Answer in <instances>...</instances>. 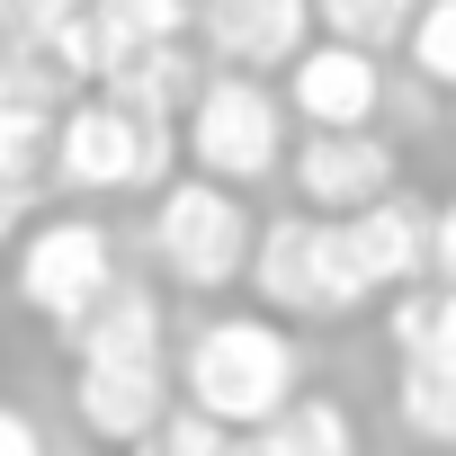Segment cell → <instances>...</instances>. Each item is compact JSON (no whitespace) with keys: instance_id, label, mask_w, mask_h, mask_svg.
<instances>
[{"instance_id":"obj_15","label":"cell","mask_w":456,"mask_h":456,"mask_svg":"<svg viewBox=\"0 0 456 456\" xmlns=\"http://www.w3.org/2000/svg\"><path fill=\"white\" fill-rule=\"evenodd\" d=\"M394 411H403L411 438L456 447V367H438V358H403V376H394Z\"/></svg>"},{"instance_id":"obj_1","label":"cell","mask_w":456,"mask_h":456,"mask_svg":"<svg viewBox=\"0 0 456 456\" xmlns=\"http://www.w3.org/2000/svg\"><path fill=\"white\" fill-rule=\"evenodd\" d=\"M296 376H305V358H296V340H287L269 314H224V322H206V331L188 340V358H179V394H188V411H206L215 429H269V420L296 403Z\"/></svg>"},{"instance_id":"obj_23","label":"cell","mask_w":456,"mask_h":456,"mask_svg":"<svg viewBox=\"0 0 456 456\" xmlns=\"http://www.w3.org/2000/svg\"><path fill=\"white\" fill-rule=\"evenodd\" d=\"M429 278H438V287H456V197L429 215Z\"/></svg>"},{"instance_id":"obj_3","label":"cell","mask_w":456,"mask_h":456,"mask_svg":"<svg viewBox=\"0 0 456 456\" xmlns=\"http://www.w3.org/2000/svg\"><path fill=\"white\" fill-rule=\"evenodd\" d=\"M170 152H179V134H170V117H134V108H117V99H72L63 117H54V188H72V197H126V188H170Z\"/></svg>"},{"instance_id":"obj_5","label":"cell","mask_w":456,"mask_h":456,"mask_svg":"<svg viewBox=\"0 0 456 456\" xmlns=\"http://www.w3.org/2000/svg\"><path fill=\"white\" fill-rule=\"evenodd\" d=\"M260 224L242 206V188H215V179H170L152 206V260L179 287H233L251 269Z\"/></svg>"},{"instance_id":"obj_8","label":"cell","mask_w":456,"mask_h":456,"mask_svg":"<svg viewBox=\"0 0 456 456\" xmlns=\"http://www.w3.org/2000/svg\"><path fill=\"white\" fill-rule=\"evenodd\" d=\"M287 108L305 117V134H358L385 108V72H376V54L322 37V45H305L287 63Z\"/></svg>"},{"instance_id":"obj_13","label":"cell","mask_w":456,"mask_h":456,"mask_svg":"<svg viewBox=\"0 0 456 456\" xmlns=\"http://www.w3.org/2000/svg\"><path fill=\"white\" fill-rule=\"evenodd\" d=\"M197 90H206V63L188 54V37H179V45H126V54L99 72V99H117V108H134V117H188Z\"/></svg>"},{"instance_id":"obj_6","label":"cell","mask_w":456,"mask_h":456,"mask_svg":"<svg viewBox=\"0 0 456 456\" xmlns=\"http://www.w3.org/2000/svg\"><path fill=\"white\" fill-rule=\"evenodd\" d=\"M117 287V242L99 215H45L37 233L19 242V305L37 322H81L99 296Z\"/></svg>"},{"instance_id":"obj_11","label":"cell","mask_w":456,"mask_h":456,"mask_svg":"<svg viewBox=\"0 0 456 456\" xmlns=\"http://www.w3.org/2000/svg\"><path fill=\"white\" fill-rule=\"evenodd\" d=\"M72 411L99 447H134L161 411H170V376L161 358H134V367H72Z\"/></svg>"},{"instance_id":"obj_4","label":"cell","mask_w":456,"mask_h":456,"mask_svg":"<svg viewBox=\"0 0 456 456\" xmlns=\"http://www.w3.org/2000/svg\"><path fill=\"white\" fill-rule=\"evenodd\" d=\"M179 152L215 188H260L287 161V99L260 72H206V90L179 117Z\"/></svg>"},{"instance_id":"obj_10","label":"cell","mask_w":456,"mask_h":456,"mask_svg":"<svg viewBox=\"0 0 456 456\" xmlns=\"http://www.w3.org/2000/svg\"><path fill=\"white\" fill-rule=\"evenodd\" d=\"M63 358H72V367H134V358H161V296L117 269V287H108L81 322H63Z\"/></svg>"},{"instance_id":"obj_21","label":"cell","mask_w":456,"mask_h":456,"mask_svg":"<svg viewBox=\"0 0 456 456\" xmlns=\"http://www.w3.org/2000/svg\"><path fill=\"white\" fill-rule=\"evenodd\" d=\"M72 10H90V0H0V37H45Z\"/></svg>"},{"instance_id":"obj_16","label":"cell","mask_w":456,"mask_h":456,"mask_svg":"<svg viewBox=\"0 0 456 456\" xmlns=\"http://www.w3.org/2000/svg\"><path fill=\"white\" fill-rule=\"evenodd\" d=\"M90 19H99L108 63H117L126 45H179L197 28V0H90Z\"/></svg>"},{"instance_id":"obj_7","label":"cell","mask_w":456,"mask_h":456,"mask_svg":"<svg viewBox=\"0 0 456 456\" xmlns=\"http://www.w3.org/2000/svg\"><path fill=\"white\" fill-rule=\"evenodd\" d=\"M296 197H305V215H331V224H349L358 206H376V197H394V143L376 134V126H358V134H305L296 143Z\"/></svg>"},{"instance_id":"obj_25","label":"cell","mask_w":456,"mask_h":456,"mask_svg":"<svg viewBox=\"0 0 456 456\" xmlns=\"http://www.w3.org/2000/svg\"><path fill=\"white\" fill-rule=\"evenodd\" d=\"M28 206H37V188H19V179H0V242L28 224Z\"/></svg>"},{"instance_id":"obj_22","label":"cell","mask_w":456,"mask_h":456,"mask_svg":"<svg viewBox=\"0 0 456 456\" xmlns=\"http://www.w3.org/2000/svg\"><path fill=\"white\" fill-rule=\"evenodd\" d=\"M411 358L456 367V287H429V331H420V349H411Z\"/></svg>"},{"instance_id":"obj_12","label":"cell","mask_w":456,"mask_h":456,"mask_svg":"<svg viewBox=\"0 0 456 456\" xmlns=\"http://www.w3.org/2000/svg\"><path fill=\"white\" fill-rule=\"evenodd\" d=\"M349 251H358V269H367L376 296L429 287V206L403 197V188L376 197V206H358V215H349Z\"/></svg>"},{"instance_id":"obj_26","label":"cell","mask_w":456,"mask_h":456,"mask_svg":"<svg viewBox=\"0 0 456 456\" xmlns=\"http://www.w3.org/2000/svg\"><path fill=\"white\" fill-rule=\"evenodd\" d=\"M215 456H260V438H251V429H224V447H215Z\"/></svg>"},{"instance_id":"obj_24","label":"cell","mask_w":456,"mask_h":456,"mask_svg":"<svg viewBox=\"0 0 456 456\" xmlns=\"http://www.w3.org/2000/svg\"><path fill=\"white\" fill-rule=\"evenodd\" d=\"M0 456H45V429H37L19 403H0Z\"/></svg>"},{"instance_id":"obj_9","label":"cell","mask_w":456,"mask_h":456,"mask_svg":"<svg viewBox=\"0 0 456 456\" xmlns=\"http://www.w3.org/2000/svg\"><path fill=\"white\" fill-rule=\"evenodd\" d=\"M314 0H197V45L224 72H287L305 54Z\"/></svg>"},{"instance_id":"obj_17","label":"cell","mask_w":456,"mask_h":456,"mask_svg":"<svg viewBox=\"0 0 456 456\" xmlns=\"http://www.w3.org/2000/svg\"><path fill=\"white\" fill-rule=\"evenodd\" d=\"M411 10L420 0H314V28L331 45H358V54H385L411 37Z\"/></svg>"},{"instance_id":"obj_20","label":"cell","mask_w":456,"mask_h":456,"mask_svg":"<svg viewBox=\"0 0 456 456\" xmlns=\"http://www.w3.org/2000/svg\"><path fill=\"white\" fill-rule=\"evenodd\" d=\"M215 447H224V429H215L206 411H161L126 456H215Z\"/></svg>"},{"instance_id":"obj_14","label":"cell","mask_w":456,"mask_h":456,"mask_svg":"<svg viewBox=\"0 0 456 456\" xmlns=\"http://www.w3.org/2000/svg\"><path fill=\"white\" fill-rule=\"evenodd\" d=\"M260 438V456H358V429H349V411L340 403H322V394H296L269 429H251Z\"/></svg>"},{"instance_id":"obj_2","label":"cell","mask_w":456,"mask_h":456,"mask_svg":"<svg viewBox=\"0 0 456 456\" xmlns=\"http://www.w3.org/2000/svg\"><path fill=\"white\" fill-rule=\"evenodd\" d=\"M242 278L287 322H340V314H358L376 296L367 269H358V251H349V224H331V215H269Z\"/></svg>"},{"instance_id":"obj_18","label":"cell","mask_w":456,"mask_h":456,"mask_svg":"<svg viewBox=\"0 0 456 456\" xmlns=\"http://www.w3.org/2000/svg\"><path fill=\"white\" fill-rule=\"evenodd\" d=\"M45 170H54V117L45 108H0V179L45 188Z\"/></svg>"},{"instance_id":"obj_19","label":"cell","mask_w":456,"mask_h":456,"mask_svg":"<svg viewBox=\"0 0 456 456\" xmlns=\"http://www.w3.org/2000/svg\"><path fill=\"white\" fill-rule=\"evenodd\" d=\"M403 54H411V72H420L429 90H456V0H420Z\"/></svg>"}]
</instances>
